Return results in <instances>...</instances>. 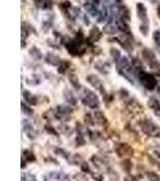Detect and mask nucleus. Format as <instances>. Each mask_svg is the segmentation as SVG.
<instances>
[{"mask_svg":"<svg viewBox=\"0 0 160 181\" xmlns=\"http://www.w3.org/2000/svg\"><path fill=\"white\" fill-rule=\"evenodd\" d=\"M24 98H25V100L27 102L30 104V105H35L36 103H37V99H36V97H34V95H32L30 93H28V92H24Z\"/></svg>","mask_w":160,"mask_h":181,"instance_id":"obj_16","label":"nucleus"},{"mask_svg":"<svg viewBox=\"0 0 160 181\" xmlns=\"http://www.w3.org/2000/svg\"><path fill=\"white\" fill-rule=\"evenodd\" d=\"M60 130H62V133H64V134H67V135H70L72 133V129L70 128L69 126H65V124H62V127H60Z\"/></svg>","mask_w":160,"mask_h":181,"instance_id":"obj_27","label":"nucleus"},{"mask_svg":"<svg viewBox=\"0 0 160 181\" xmlns=\"http://www.w3.org/2000/svg\"><path fill=\"white\" fill-rule=\"evenodd\" d=\"M124 181H138L134 175H130V174H128L125 177H124Z\"/></svg>","mask_w":160,"mask_h":181,"instance_id":"obj_32","label":"nucleus"},{"mask_svg":"<svg viewBox=\"0 0 160 181\" xmlns=\"http://www.w3.org/2000/svg\"><path fill=\"white\" fill-rule=\"evenodd\" d=\"M22 109H23V111H25V112H28V114H33V110H32V109H27V106H25L24 103L22 104Z\"/></svg>","mask_w":160,"mask_h":181,"instance_id":"obj_35","label":"nucleus"},{"mask_svg":"<svg viewBox=\"0 0 160 181\" xmlns=\"http://www.w3.org/2000/svg\"><path fill=\"white\" fill-rule=\"evenodd\" d=\"M71 162H72V164H79V165H81V163L83 162V158H82V156L79 153H76V155L72 156Z\"/></svg>","mask_w":160,"mask_h":181,"instance_id":"obj_22","label":"nucleus"},{"mask_svg":"<svg viewBox=\"0 0 160 181\" xmlns=\"http://www.w3.org/2000/svg\"><path fill=\"white\" fill-rule=\"evenodd\" d=\"M94 121L99 124V126H101L104 128H107L108 127V121L106 118V116L104 115L102 111H96L94 114Z\"/></svg>","mask_w":160,"mask_h":181,"instance_id":"obj_9","label":"nucleus"},{"mask_svg":"<svg viewBox=\"0 0 160 181\" xmlns=\"http://www.w3.org/2000/svg\"><path fill=\"white\" fill-rule=\"evenodd\" d=\"M140 124H141V128L143 130V133H146L147 135L154 136V138H156V136L160 135V128L155 123H153L151 119L146 118V119L141 121V122H140Z\"/></svg>","mask_w":160,"mask_h":181,"instance_id":"obj_1","label":"nucleus"},{"mask_svg":"<svg viewBox=\"0 0 160 181\" xmlns=\"http://www.w3.org/2000/svg\"><path fill=\"white\" fill-rule=\"evenodd\" d=\"M147 179L149 181H160V176L155 172H147Z\"/></svg>","mask_w":160,"mask_h":181,"instance_id":"obj_18","label":"nucleus"},{"mask_svg":"<svg viewBox=\"0 0 160 181\" xmlns=\"http://www.w3.org/2000/svg\"><path fill=\"white\" fill-rule=\"evenodd\" d=\"M137 15L141 17L142 19H145L146 18V7L142 5V4H137Z\"/></svg>","mask_w":160,"mask_h":181,"instance_id":"obj_20","label":"nucleus"},{"mask_svg":"<svg viewBox=\"0 0 160 181\" xmlns=\"http://www.w3.org/2000/svg\"><path fill=\"white\" fill-rule=\"evenodd\" d=\"M126 109L133 115H138V114H142L143 112V107H142L141 104L137 102V100H131V102H129Z\"/></svg>","mask_w":160,"mask_h":181,"instance_id":"obj_5","label":"nucleus"},{"mask_svg":"<svg viewBox=\"0 0 160 181\" xmlns=\"http://www.w3.org/2000/svg\"><path fill=\"white\" fill-rule=\"evenodd\" d=\"M74 179H75V181H88L87 175L83 173H76L74 175Z\"/></svg>","mask_w":160,"mask_h":181,"instance_id":"obj_24","label":"nucleus"},{"mask_svg":"<svg viewBox=\"0 0 160 181\" xmlns=\"http://www.w3.org/2000/svg\"><path fill=\"white\" fill-rule=\"evenodd\" d=\"M22 157H24L27 160H28V163H30V162H35L36 160V156L34 155V152L32 150H23V152H22Z\"/></svg>","mask_w":160,"mask_h":181,"instance_id":"obj_14","label":"nucleus"},{"mask_svg":"<svg viewBox=\"0 0 160 181\" xmlns=\"http://www.w3.org/2000/svg\"><path fill=\"white\" fill-rule=\"evenodd\" d=\"M84 144H86V140H84L83 135L78 133V135H77V138H76V146H77V147H81V146H83Z\"/></svg>","mask_w":160,"mask_h":181,"instance_id":"obj_23","label":"nucleus"},{"mask_svg":"<svg viewBox=\"0 0 160 181\" xmlns=\"http://www.w3.org/2000/svg\"><path fill=\"white\" fill-rule=\"evenodd\" d=\"M45 128H46V130H47V132H48L49 134H52V135H58V132H57V130H55V129H54V128H53L52 126L47 124V126H46Z\"/></svg>","mask_w":160,"mask_h":181,"instance_id":"obj_30","label":"nucleus"},{"mask_svg":"<svg viewBox=\"0 0 160 181\" xmlns=\"http://www.w3.org/2000/svg\"><path fill=\"white\" fill-rule=\"evenodd\" d=\"M114 150L119 157H131L134 156V148L130 146L129 144L126 143H119V144H116L114 146Z\"/></svg>","mask_w":160,"mask_h":181,"instance_id":"obj_2","label":"nucleus"},{"mask_svg":"<svg viewBox=\"0 0 160 181\" xmlns=\"http://www.w3.org/2000/svg\"><path fill=\"white\" fill-rule=\"evenodd\" d=\"M112 135H114V132H112ZM116 136L119 138V134H116ZM113 138H114V136H113Z\"/></svg>","mask_w":160,"mask_h":181,"instance_id":"obj_38","label":"nucleus"},{"mask_svg":"<svg viewBox=\"0 0 160 181\" xmlns=\"http://www.w3.org/2000/svg\"><path fill=\"white\" fill-rule=\"evenodd\" d=\"M87 80H88V82L91 83L93 87H95V88H98L100 92H104V88H102V83L100 82V80L96 77V76H94V75H89L88 77H87Z\"/></svg>","mask_w":160,"mask_h":181,"instance_id":"obj_10","label":"nucleus"},{"mask_svg":"<svg viewBox=\"0 0 160 181\" xmlns=\"http://www.w3.org/2000/svg\"><path fill=\"white\" fill-rule=\"evenodd\" d=\"M154 40H155V42L158 45H160V32H154V35H153Z\"/></svg>","mask_w":160,"mask_h":181,"instance_id":"obj_31","label":"nucleus"},{"mask_svg":"<svg viewBox=\"0 0 160 181\" xmlns=\"http://www.w3.org/2000/svg\"><path fill=\"white\" fill-rule=\"evenodd\" d=\"M141 81H142V85L147 88V89H154L155 88V78L152 76V75H148V74H143L142 77H141Z\"/></svg>","mask_w":160,"mask_h":181,"instance_id":"obj_7","label":"nucleus"},{"mask_svg":"<svg viewBox=\"0 0 160 181\" xmlns=\"http://www.w3.org/2000/svg\"><path fill=\"white\" fill-rule=\"evenodd\" d=\"M147 158H148V160H149V163H151L152 165H155L156 168H159V169H160V163L158 162V160H156V159H154V158H153V157H152L151 155H148V156H147Z\"/></svg>","mask_w":160,"mask_h":181,"instance_id":"obj_29","label":"nucleus"},{"mask_svg":"<svg viewBox=\"0 0 160 181\" xmlns=\"http://www.w3.org/2000/svg\"><path fill=\"white\" fill-rule=\"evenodd\" d=\"M148 106L151 107L153 111L160 117V104H159V102H158V100H156L154 97H152L151 99L148 100Z\"/></svg>","mask_w":160,"mask_h":181,"instance_id":"obj_11","label":"nucleus"},{"mask_svg":"<svg viewBox=\"0 0 160 181\" xmlns=\"http://www.w3.org/2000/svg\"><path fill=\"white\" fill-rule=\"evenodd\" d=\"M51 176L53 177V179H55V180H58V181H64V180H66L67 179V176L64 174V173H51Z\"/></svg>","mask_w":160,"mask_h":181,"instance_id":"obj_19","label":"nucleus"},{"mask_svg":"<svg viewBox=\"0 0 160 181\" xmlns=\"http://www.w3.org/2000/svg\"><path fill=\"white\" fill-rule=\"evenodd\" d=\"M64 95H65V99H66V102H67L69 104H72V105H74V104L76 103V100H75L72 93L70 92V90H65V92H64Z\"/></svg>","mask_w":160,"mask_h":181,"instance_id":"obj_17","label":"nucleus"},{"mask_svg":"<svg viewBox=\"0 0 160 181\" xmlns=\"http://www.w3.org/2000/svg\"><path fill=\"white\" fill-rule=\"evenodd\" d=\"M27 163H28V160H27L24 157H22V168H23V169L27 167Z\"/></svg>","mask_w":160,"mask_h":181,"instance_id":"obj_36","label":"nucleus"},{"mask_svg":"<svg viewBox=\"0 0 160 181\" xmlns=\"http://www.w3.org/2000/svg\"><path fill=\"white\" fill-rule=\"evenodd\" d=\"M81 169H82V172H83V173H89V174H92V172H91V168H89V164H88V163H86L84 160L81 163Z\"/></svg>","mask_w":160,"mask_h":181,"instance_id":"obj_28","label":"nucleus"},{"mask_svg":"<svg viewBox=\"0 0 160 181\" xmlns=\"http://www.w3.org/2000/svg\"><path fill=\"white\" fill-rule=\"evenodd\" d=\"M83 103L91 107H98L99 106V99L95 93H93L92 90L84 89V98H83Z\"/></svg>","mask_w":160,"mask_h":181,"instance_id":"obj_3","label":"nucleus"},{"mask_svg":"<svg viewBox=\"0 0 160 181\" xmlns=\"http://www.w3.org/2000/svg\"><path fill=\"white\" fill-rule=\"evenodd\" d=\"M156 12H158V16H159V18H160V6L158 7V10H156Z\"/></svg>","mask_w":160,"mask_h":181,"instance_id":"obj_37","label":"nucleus"},{"mask_svg":"<svg viewBox=\"0 0 160 181\" xmlns=\"http://www.w3.org/2000/svg\"><path fill=\"white\" fill-rule=\"evenodd\" d=\"M121 167H122V169L124 170L126 174H131V170L134 168V164H133V162L129 158H125V159H123L121 162Z\"/></svg>","mask_w":160,"mask_h":181,"instance_id":"obj_12","label":"nucleus"},{"mask_svg":"<svg viewBox=\"0 0 160 181\" xmlns=\"http://www.w3.org/2000/svg\"><path fill=\"white\" fill-rule=\"evenodd\" d=\"M54 116H57V115L54 114L53 110H49V111H47V112H45V114H44V117H45L46 119H48V121L53 119V118H54Z\"/></svg>","mask_w":160,"mask_h":181,"instance_id":"obj_26","label":"nucleus"},{"mask_svg":"<svg viewBox=\"0 0 160 181\" xmlns=\"http://www.w3.org/2000/svg\"><path fill=\"white\" fill-rule=\"evenodd\" d=\"M142 56H143V58H145V60L146 62L151 65L153 69H154V66L155 68H159V64H158V62H156V59H155V56H154V53L152 52V51H149V49H143L142 51Z\"/></svg>","mask_w":160,"mask_h":181,"instance_id":"obj_4","label":"nucleus"},{"mask_svg":"<svg viewBox=\"0 0 160 181\" xmlns=\"http://www.w3.org/2000/svg\"><path fill=\"white\" fill-rule=\"evenodd\" d=\"M91 162H92V163L94 164V167H95L96 169H99V170H107V169H108V168H107V163L105 162V159L101 158L100 156H96V155L92 156Z\"/></svg>","mask_w":160,"mask_h":181,"instance_id":"obj_6","label":"nucleus"},{"mask_svg":"<svg viewBox=\"0 0 160 181\" xmlns=\"http://www.w3.org/2000/svg\"><path fill=\"white\" fill-rule=\"evenodd\" d=\"M92 176H93V179L95 180V181H102V175H100V174H93L92 173Z\"/></svg>","mask_w":160,"mask_h":181,"instance_id":"obj_33","label":"nucleus"},{"mask_svg":"<svg viewBox=\"0 0 160 181\" xmlns=\"http://www.w3.org/2000/svg\"><path fill=\"white\" fill-rule=\"evenodd\" d=\"M89 37H91L92 40H99L100 37H101V33H100V30H99L98 28H93V29L91 30Z\"/></svg>","mask_w":160,"mask_h":181,"instance_id":"obj_15","label":"nucleus"},{"mask_svg":"<svg viewBox=\"0 0 160 181\" xmlns=\"http://www.w3.org/2000/svg\"><path fill=\"white\" fill-rule=\"evenodd\" d=\"M159 157H160V155H159Z\"/></svg>","mask_w":160,"mask_h":181,"instance_id":"obj_39","label":"nucleus"},{"mask_svg":"<svg viewBox=\"0 0 160 181\" xmlns=\"http://www.w3.org/2000/svg\"><path fill=\"white\" fill-rule=\"evenodd\" d=\"M54 152H55L57 155H59V156H62V157L65 158V159H69V158H70V153L67 152V151L63 150V148H55Z\"/></svg>","mask_w":160,"mask_h":181,"instance_id":"obj_21","label":"nucleus"},{"mask_svg":"<svg viewBox=\"0 0 160 181\" xmlns=\"http://www.w3.org/2000/svg\"><path fill=\"white\" fill-rule=\"evenodd\" d=\"M93 118H94V116H92L91 114H86L84 115V122H86V124L87 126H93Z\"/></svg>","mask_w":160,"mask_h":181,"instance_id":"obj_25","label":"nucleus"},{"mask_svg":"<svg viewBox=\"0 0 160 181\" xmlns=\"http://www.w3.org/2000/svg\"><path fill=\"white\" fill-rule=\"evenodd\" d=\"M111 54H112V57H113L114 59H118V58H116V57H119V52L117 51V49H114V48L111 49Z\"/></svg>","mask_w":160,"mask_h":181,"instance_id":"obj_34","label":"nucleus"},{"mask_svg":"<svg viewBox=\"0 0 160 181\" xmlns=\"http://www.w3.org/2000/svg\"><path fill=\"white\" fill-rule=\"evenodd\" d=\"M107 173V177H108V181H121V176H119V174L116 172V170L113 168H109L106 170Z\"/></svg>","mask_w":160,"mask_h":181,"instance_id":"obj_13","label":"nucleus"},{"mask_svg":"<svg viewBox=\"0 0 160 181\" xmlns=\"http://www.w3.org/2000/svg\"><path fill=\"white\" fill-rule=\"evenodd\" d=\"M72 110L67 107V106H63V105H59L57 107V116L62 119H69L70 118V115H71Z\"/></svg>","mask_w":160,"mask_h":181,"instance_id":"obj_8","label":"nucleus"}]
</instances>
